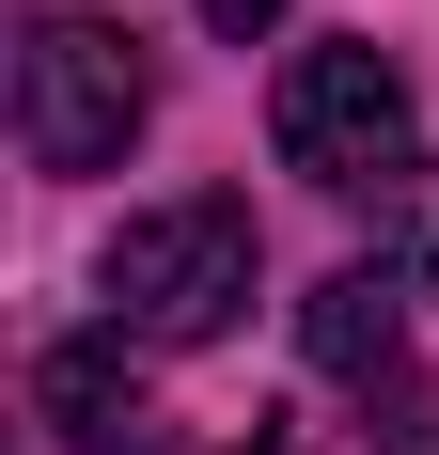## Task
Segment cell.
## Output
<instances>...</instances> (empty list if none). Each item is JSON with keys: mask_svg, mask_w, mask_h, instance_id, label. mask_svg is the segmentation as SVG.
I'll return each instance as SVG.
<instances>
[{"mask_svg": "<svg viewBox=\"0 0 439 455\" xmlns=\"http://www.w3.org/2000/svg\"><path fill=\"white\" fill-rule=\"evenodd\" d=\"M110 315L141 330V346H220V330L251 315V204L235 188H188V204H141L126 235H110Z\"/></svg>", "mask_w": 439, "mask_h": 455, "instance_id": "1", "label": "cell"}, {"mask_svg": "<svg viewBox=\"0 0 439 455\" xmlns=\"http://www.w3.org/2000/svg\"><path fill=\"white\" fill-rule=\"evenodd\" d=\"M283 173L377 188V204L424 173V110H408V63H393L377 32H330V47L283 63Z\"/></svg>", "mask_w": 439, "mask_h": 455, "instance_id": "2", "label": "cell"}, {"mask_svg": "<svg viewBox=\"0 0 439 455\" xmlns=\"http://www.w3.org/2000/svg\"><path fill=\"white\" fill-rule=\"evenodd\" d=\"M141 110H157V79H141V47L110 16H47L16 47V141H32V173H110L141 141Z\"/></svg>", "mask_w": 439, "mask_h": 455, "instance_id": "3", "label": "cell"}, {"mask_svg": "<svg viewBox=\"0 0 439 455\" xmlns=\"http://www.w3.org/2000/svg\"><path fill=\"white\" fill-rule=\"evenodd\" d=\"M299 346H314V377H393V346H408V283L393 267H330L299 299Z\"/></svg>", "mask_w": 439, "mask_h": 455, "instance_id": "5", "label": "cell"}, {"mask_svg": "<svg viewBox=\"0 0 439 455\" xmlns=\"http://www.w3.org/2000/svg\"><path fill=\"white\" fill-rule=\"evenodd\" d=\"M267 16H283V0H204V32H235V47H251Z\"/></svg>", "mask_w": 439, "mask_h": 455, "instance_id": "6", "label": "cell"}, {"mask_svg": "<svg viewBox=\"0 0 439 455\" xmlns=\"http://www.w3.org/2000/svg\"><path fill=\"white\" fill-rule=\"evenodd\" d=\"M424 283H439V251H424Z\"/></svg>", "mask_w": 439, "mask_h": 455, "instance_id": "7", "label": "cell"}, {"mask_svg": "<svg viewBox=\"0 0 439 455\" xmlns=\"http://www.w3.org/2000/svg\"><path fill=\"white\" fill-rule=\"evenodd\" d=\"M32 409L63 424V455H157V409H141L126 346H47V362H32Z\"/></svg>", "mask_w": 439, "mask_h": 455, "instance_id": "4", "label": "cell"}]
</instances>
